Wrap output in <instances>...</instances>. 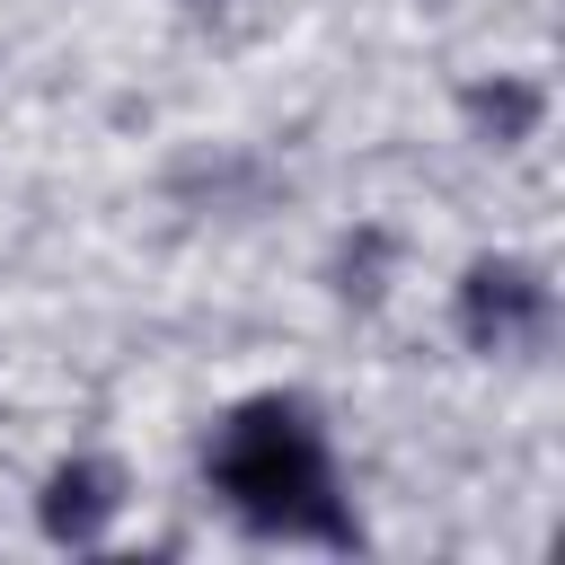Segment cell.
Instances as JSON below:
<instances>
[{
    "label": "cell",
    "instance_id": "obj_1",
    "mask_svg": "<svg viewBox=\"0 0 565 565\" xmlns=\"http://www.w3.org/2000/svg\"><path fill=\"white\" fill-rule=\"evenodd\" d=\"M212 486L230 494V512L247 530H274V539H327V547H353V521L335 503V468H327V441L309 424L300 397H256L221 424L212 441Z\"/></svg>",
    "mask_w": 565,
    "mask_h": 565
},
{
    "label": "cell",
    "instance_id": "obj_2",
    "mask_svg": "<svg viewBox=\"0 0 565 565\" xmlns=\"http://www.w3.org/2000/svg\"><path fill=\"white\" fill-rule=\"evenodd\" d=\"M459 335H468L477 353H521V344H539V335H547V282H539L530 265H512V256L468 265V282H459Z\"/></svg>",
    "mask_w": 565,
    "mask_h": 565
},
{
    "label": "cell",
    "instance_id": "obj_3",
    "mask_svg": "<svg viewBox=\"0 0 565 565\" xmlns=\"http://www.w3.org/2000/svg\"><path fill=\"white\" fill-rule=\"evenodd\" d=\"M106 512H115V468H97V459H71V468H53V486H44V530L53 539H97L106 530Z\"/></svg>",
    "mask_w": 565,
    "mask_h": 565
},
{
    "label": "cell",
    "instance_id": "obj_4",
    "mask_svg": "<svg viewBox=\"0 0 565 565\" xmlns=\"http://www.w3.org/2000/svg\"><path fill=\"white\" fill-rule=\"evenodd\" d=\"M468 115H477L494 141H521V132L539 124V97H530V88H477V97H468Z\"/></svg>",
    "mask_w": 565,
    "mask_h": 565
}]
</instances>
